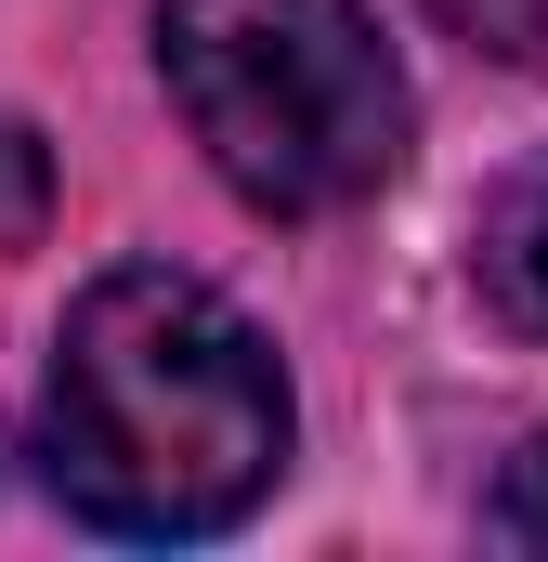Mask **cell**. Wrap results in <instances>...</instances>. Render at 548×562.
I'll return each mask as SVG.
<instances>
[{
	"instance_id": "1",
	"label": "cell",
	"mask_w": 548,
	"mask_h": 562,
	"mask_svg": "<svg viewBox=\"0 0 548 562\" xmlns=\"http://www.w3.org/2000/svg\"><path fill=\"white\" fill-rule=\"evenodd\" d=\"M287 367L222 288L118 262L66 301L39 380V471L105 537H222L287 471Z\"/></svg>"
},
{
	"instance_id": "2",
	"label": "cell",
	"mask_w": 548,
	"mask_h": 562,
	"mask_svg": "<svg viewBox=\"0 0 548 562\" xmlns=\"http://www.w3.org/2000/svg\"><path fill=\"white\" fill-rule=\"evenodd\" d=\"M157 79L274 223L366 210L418 144V92L366 0H157Z\"/></svg>"
},
{
	"instance_id": "3",
	"label": "cell",
	"mask_w": 548,
	"mask_h": 562,
	"mask_svg": "<svg viewBox=\"0 0 548 562\" xmlns=\"http://www.w3.org/2000/svg\"><path fill=\"white\" fill-rule=\"evenodd\" d=\"M470 276H483V301H496L523 340H548V144L483 196V223H470Z\"/></svg>"
},
{
	"instance_id": "4",
	"label": "cell",
	"mask_w": 548,
	"mask_h": 562,
	"mask_svg": "<svg viewBox=\"0 0 548 562\" xmlns=\"http://www.w3.org/2000/svg\"><path fill=\"white\" fill-rule=\"evenodd\" d=\"M431 26H457L470 53L536 66V79H548V0H431Z\"/></svg>"
},
{
	"instance_id": "5",
	"label": "cell",
	"mask_w": 548,
	"mask_h": 562,
	"mask_svg": "<svg viewBox=\"0 0 548 562\" xmlns=\"http://www.w3.org/2000/svg\"><path fill=\"white\" fill-rule=\"evenodd\" d=\"M483 524H496L510 550H548V445H523V458L496 471V497H483Z\"/></svg>"
}]
</instances>
